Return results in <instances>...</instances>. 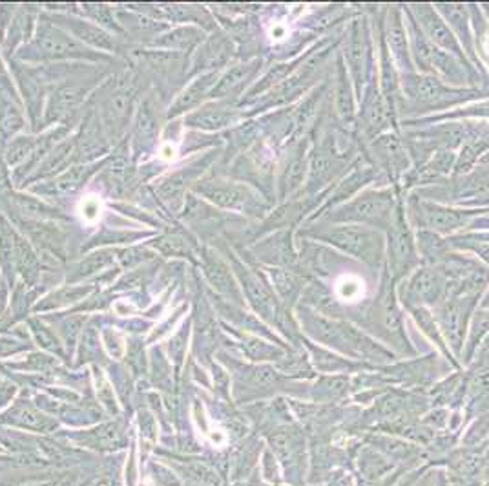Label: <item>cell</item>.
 <instances>
[{
	"label": "cell",
	"mask_w": 489,
	"mask_h": 486,
	"mask_svg": "<svg viewBox=\"0 0 489 486\" xmlns=\"http://www.w3.org/2000/svg\"><path fill=\"white\" fill-rule=\"evenodd\" d=\"M139 93H141V75L130 66L108 75L92 93L90 104L111 147H117L120 141H125Z\"/></svg>",
	"instance_id": "6da1fadb"
},
{
	"label": "cell",
	"mask_w": 489,
	"mask_h": 486,
	"mask_svg": "<svg viewBox=\"0 0 489 486\" xmlns=\"http://www.w3.org/2000/svg\"><path fill=\"white\" fill-rule=\"evenodd\" d=\"M13 59L24 62V65H29V62H35V65H81V60L101 65V62H110L113 57L84 46L83 42H78L68 32L51 22L46 13H42L39 17L33 39L28 44H24L22 48L17 50Z\"/></svg>",
	"instance_id": "7a4b0ae2"
},
{
	"label": "cell",
	"mask_w": 489,
	"mask_h": 486,
	"mask_svg": "<svg viewBox=\"0 0 489 486\" xmlns=\"http://www.w3.org/2000/svg\"><path fill=\"white\" fill-rule=\"evenodd\" d=\"M108 75H110L108 69L86 66L83 72H78L71 79L55 86L48 95L42 128L53 125V123H59V126H74V123H69V121H74L78 116V112L86 108V102L90 101L88 95L99 88V84L106 79Z\"/></svg>",
	"instance_id": "3957f363"
},
{
	"label": "cell",
	"mask_w": 489,
	"mask_h": 486,
	"mask_svg": "<svg viewBox=\"0 0 489 486\" xmlns=\"http://www.w3.org/2000/svg\"><path fill=\"white\" fill-rule=\"evenodd\" d=\"M210 159H212V154L177 168L167 177H161V181L153 185V196H156L157 203L168 208L172 214H181L185 207L186 196L190 194L188 190L201 181L199 177L203 176V172L208 168Z\"/></svg>",
	"instance_id": "277c9868"
},
{
	"label": "cell",
	"mask_w": 489,
	"mask_h": 486,
	"mask_svg": "<svg viewBox=\"0 0 489 486\" xmlns=\"http://www.w3.org/2000/svg\"><path fill=\"white\" fill-rule=\"evenodd\" d=\"M161 101L156 92H148L141 97L135 110L134 123H132V150H134V161L143 159L144 156L156 149L159 135H161Z\"/></svg>",
	"instance_id": "5b68a950"
},
{
	"label": "cell",
	"mask_w": 489,
	"mask_h": 486,
	"mask_svg": "<svg viewBox=\"0 0 489 486\" xmlns=\"http://www.w3.org/2000/svg\"><path fill=\"white\" fill-rule=\"evenodd\" d=\"M48 19L59 28L68 32L71 37L83 42L84 46L92 48L95 51L106 53V55H119L123 53V44L117 37H113L106 29L99 28L92 20L84 19L81 15L69 13V11H55V13H46Z\"/></svg>",
	"instance_id": "8992f818"
},
{
	"label": "cell",
	"mask_w": 489,
	"mask_h": 486,
	"mask_svg": "<svg viewBox=\"0 0 489 486\" xmlns=\"http://www.w3.org/2000/svg\"><path fill=\"white\" fill-rule=\"evenodd\" d=\"M106 163V158L95 163H81V165H71L64 172L57 174L55 177L39 181L35 185H29V192L39 196H48V198H69V196L78 194L84 189V185L92 180L97 172L102 170Z\"/></svg>",
	"instance_id": "52a82bcc"
},
{
	"label": "cell",
	"mask_w": 489,
	"mask_h": 486,
	"mask_svg": "<svg viewBox=\"0 0 489 486\" xmlns=\"http://www.w3.org/2000/svg\"><path fill=\"white\" fill-rule=\"evenodd\" d=\"M194 194L226 210H249L256 203L254 196L243 185H237L234 181L219 180V177L201 180L194 187Z\"/></svg>",
	"instance_id": "ba28073f"
},
{
	"label": "cell",
	"mask_w": 489,
	"mask_h": 486,
	"mask_svg": "<svg viewBox=\"0 0 489 486\" xmlns=\"http://www.w3.org/2000/svg\"><path fill=\"white\" fill-rule=\"evenodd\" d=\"M232 57V42L223 33H212L210 37L201 42L192 59V68L188 75L212 74L225 66Z\"/></svg>",
	"instance_id": "9c48e42d"
},
{
	"label": "cell",
	"mask_w": 489,
	"mask_h": 486,
	"mask_svg": "<svg viewBox=\"0 0 489 486\" xmlns=\"http://www.w3.org/2000/svg\"><path fill=\"white\" fill-rule=\"evenodd\" d=\"M217 83V72L212 74H201L198 75L192 83L186 86L185 90H181L176 101L172 102L168 108L167 119L176 121L177 117L190 114V112L198 110L199 107H203V101L212 95V90Z\"/></svg>",
	"instance_id": "30bf717a"
},
{
	"label": "cell",
	"mask_w": 489,
	"mask_h": 486,
	"mask_svg": "<svg viewBox=\"0 0 489 486\" xmlns=\"http://www.w3.org/2000/svg\"><path fill=\"white\" fill-rule=\"evenodd\" d=\"M116 19L123 33H125V37L134 42L146 44V46H150L161 33L168 29L167 22H159V20L152 19V17H148L144 13H139L132 8H128V10H119L117 8Z\"/></svg>",
	"instance_id": "8fae6325"
},
{
	"label": "cell",
	"mask_w": 489,
	"mask_h": 486,
	"mask_svg": "<svg viewBox=\"0 0 489 486\" xmlns=\"http://www.w3.org/2000/svg\"><path fill=\"white\" fill-rule=\"evenodd\" d=\"M240 116V112L226 102H208L199 107L198 110L186 114L183 126L201 132H216V130L230 126Z\"/></svg>",
	"instance_id": "7c38bea8"
},
{
	"label": "cell",
	"mask_w": 489,
	"mask_h": 486,
	"mask_svg": "<svg viewBox=\"0 0 489 486\" xmlns=\"http://www.w3.org/2000/svg\"><path fill=\"white\" fill-rule=\"evenodd\" d=\"M205 41L203 29L198 26H177V28H168L161 33L156 41L150 44L152 50L168 51V53H177V55H186L201 46Z\"/></svg>",
	"instance_id": "4fadbf2b"
},
{
	"label": "cell",
	"mask_w": 489,
	"mask_h": 486,
	"mask_svg": "<svg viewBox=\"0 0 489 486\" xmlns=\"http://www.w3.org/2000/svg\"><path fill=\"white\" fill-rule=\"evenodd\" d=\"M24 112L15 90L0 88V147L10 143L24 128Z\"/></svg>",
	"instance_id": "5bb4252c"
},
{
	"label": "cell",
	"mask_w": 489,
	"mask_h": 486,
	"mask_svg": "<svg viewBox=\"0 0 489 486\" xmlns=\"http://www.w3.org/2000/svg\"><path fill=\"white\" fill-rule=\"evenodd\" d=\"M144 245L153 249L156 252H161L163 256H170V258L190 259L194 256V252H199L194 238L183 229H174V231L170 229L165 234H159V236L148 240Z\"/></svg>",
	"instance_id": "9a60e30c"
},
{
	"label": "cell",
	"mask_w": 489,
	"mask_h": 486,
	"mask_svg": "<svg viewBox=\"0 0 489 486\" xmlns=\"http://www.w3.org/2000/svg\"><path fill=\"white\" fill-rule=\"evenodd\" d=\"M35 11L37 8L33 6H20L17 8L13 20L8 26V32L4 33V48L8 53H17L19 46L22 48L24 44H28L33 39L35 33Z\"/></svg>",
	"instance_id": "2e32d148"
},
{
	"label": "cell",
	"mask_w": 489,
	"mask_h": 486,
	"mask_svg": "<svg viewBox=\"0 0 489 486\" xmlns=\"http://www.w3.org/2000/svg\"><path fill=\"white\" fill-rule=\"evenodd\" d=\"M117 259V249H95L92 250L88 256H84L78 262L71 264L68 267V274L66 280L71 283L86 280L90 276L101 274L102 271H106L113 262Z\"/></svg>",
	"instance_id": "e0dca14e"
},
{
	"label": "cell",
	"mask_w": 489,
	"mask_h": 486,
	"mask_svg": "<svg viewBox=\"0 0 489 486\" xmlns=\"http://www.w3.org/2000/svg\"><path fill=\"white\" fill-rule=\"evenodd\" d=\"M15 259H17V273L26 280V283L37 282L42 269L41 256L19 229L15 231Z\"/></svg>",
	"instance_id": "ac0fdd59"
},
{
	"label": "cell",
	"mask_w": 489,
	"mask_h": 486,
	"mask_svg": "<svg viewBox=\"0 0 489 486\" xmlns=\"http://www.w3.org/2000/svg\"><path fill=\"white\" fill-rule=\"evenodd\" d=\"M256 69H258V65H256V62H243V65L232 66L230 69H226L225 74L217 79L210 97L214 99L228 97L230 93H234L235 90L241 88V86H243V84L256 74Z\"/></svg>",
	"instance_id": "d6986e66"
},
{
	"label": "cell",
	"mask_w": 489,
	"mask_h": 486,
	"mask_svg": "<svg viewBox=\"0 0 489 486\" xmlns=\"http://www.w3.org/2000/svg\"><path fill=\"white\" fill-rule=\"evenodd\" d=\"M37 137L39 135H17L10 141V143L4 144V152H2V158L8 163V167L17 170L22 165L32 159L33 152H35V147H37Z\"/></svg>",
	"instance_id": "ffe728a7"
},
{
	"label": "cell",
	"mask_w": 489,
	"mask_h": 486,
	"mask_svg": "<svg viewBox=\"0 0 489 486\" xmlns=\"http://www.w3.org/2000/svg\"><path fill=\"white\" fill-rule=\"evenodd\" d=\"M331 240H333L338 247H342V249L349 250V252H354V255L367 252L371 245L369 234H367L364 229L358 227L336 229V231L331 232Z\"/></svg>",
	"instance_id": "44dd1931"
},
{
	"label": "cell",
	"mask_w": 489,
	"mask_h": 486,
	"mask_svg": "<svg viewBox=\"0 0 489 486\" xmlns=\"http://www.w3.org/2000/svg\"><path fill=\"white\" fill-rule=\"evenodd\" d=\"M387 212V199L382 196L364 198L347 208V216L354 220H378Z\"/></svg>",
	"instance_id": "7402d4cb"
},
{
	"label": "cell",
	"mask_w": 489,
	"mask_h": 486,
	"mask_svg": "<svg viewBox=\"0 0 489 486\" xmlns=\"http://www.w3.org/2000/svg\"><path fill=\"white\" fill-rule=\"evenodd\" d=\"M422 22L425 24V29L429 32L433 41H436L439 44H442V46L446 48H451V50L455 48V41H453L451 33H449V29L446 28V24H443L433 11L422 10Z\"/></svg>",
	"instance_id": "603a6c76"
},
{
	"label": "cell",
	"mask_w": 489,
	"mask_h": 486,
	"mask_svg": "<svg viewBox=\"0 0 489 486\" xmlns=\"http://www.w3.org/2000/svg\"><path fill=\"white\" fill-rule=\"evenodd\" d=\"M88 292H92V288H90V285L64 289V291H59L57 295H51L48 300L42 302V307H55V306H66V304H74V302L86 297Z\"/></svg>",
	"instance_id": "cb8c5ba5"
},
{
	"label": "cell",
	"mask_w": 489,
	"mask_h": 486,
	"mask_svg": "<svg viewBox=\"0 0 489 486\" xmlns=\"http://www.w3.org/2000/svg\"><path fill=\"white\" fill-rule=\"evenodd\" d=\"M427 223L431 227L440 229V231H451V229L458 227L462 223V214L455 212V210H429L427 212Z\"/></svg>",
	"instance_id": "d4e9b609"
},
{
	"label": "cell",
	"mask_w": 489,
	"mask_h": 486,
	"mask_svg": "<svg viewBox=\"0 0 489 486\" xmlns=\"http://www.w3.org/2000/svg\"><path fill=\"white\" fill-rule=\"evenodd\" d=\"M336 295L345 302H354L364 295V285L356 278H343L338 282Z\"/></svg>",
	"instance_id": "484cf974"
},
{
	"label": "cell",
	"mask_w": 489,
	"mask_h": 486,
	"mask_svg": "<svg viewBox=\"0 0 489 486\" xmlns=\"http://www.w3.org/2000/svg\"><path fill=\"white\" fill-rule=\"evenodd\" d=\"M32 329H33V333H35V337H37L39 344H41L42 347H46V349H50V351H55L57 355H60V353H62L59 340H57V338L53 337V335H51L50 331H48V329L41 324V322H37V320H32Z\"/></svg>",
	"instance_id": "4316f807"
},
{
	"label": "cell",
	"mask_w": 489,
	"mask_h": 486,
	"mask_svg": "<svg viewBox=\"0 0 489 486\" xmlns=\"http://www.w3.org/2000/svg\"><path fill=\"white\" fill-rule=\"evenodd\" d=\"M416 97L422 99V101H433L442 93V88L439 86V83L433 79H422L416 84Z\"/></svg>",
	"instance_id": "83f0119b"
},
{
	"label": "cell",
	"mask_w": 489,
	"mask_h": 486,
	"mask_svg": "<svg viewBox=\"0 0 489 486\" xmlns=\"http://www.w3.org/2000/svg\"><path fill=\"white\" fill-rule=\"evenodd\" d=\"M389 42H391L392 50L397 51V53L404 51L406 39H404V32H401L400 24H391V26H389Z\"/></svg>",
	"instance_id": "f1b7e54d"
},
{
	"label": "cell",
	"mask_w": 489,
	"mask_h": 486,
	"mask_svg": "<svg viewBox=\"0 0 489 486\" xmlns=\"http://www.w3.org/2000/svg\"><path fill=\"white\" fill-rule=\"evenodd\" d=\"M0 88L13 90V83H11L10 75H8V72H6L4 60L2 59H0Z\"/></svg>",
	"instance_id": "f546056e"
},
{
	"label": "cell",
	"mask_w": 489,
	"mask_h": 486,
	"mask_svg": "<svg viewBox=\"0 0 489 486\" xmlns=\"http://www.w3.org/2000/svg\"><path fill=\"white\" fill-rule=\"evenodd\" d=\"M6 313V289H0V320Z\"/></svg>",
	"instance_id": "4dcf8cb0"
}]
</instances>
